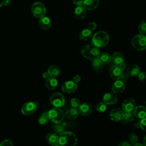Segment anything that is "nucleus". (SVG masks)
<instances>
[{
  "mask_svg": "<svg viewBox=\"0 0 146 146\" xmlns=\"http://www.w3.org/2000/svg\"><path fill=\"white\" fill-rule=\"evenodd\" d=\"M58 80L56 78L54 77H50L48 79H46L45 82V86L49 90L52 91L56 89L58 86Z\"/></svg>",
  "mask_w": 146,
  "mask_h": 146,
  "instance_id": "412c9836",
  "label": "nucleus"
},
{
  "mask_svg": "<svg viewBox=\"0 0 146 146\" xmlns=\"http://www.w3.org/2000/svg\"><path fill=\"white\" fill-rule=\"evenodd\" d=\"M118 101V97L116 94L111 92H108L104 95L103 97V102L107 105L115 104Z\"/></svg>",
  "mask_w": 146,
  "mask_h": 146,
  "instance_id": "f8f14e48",
  "label": "nucleus"
},
{
  "mask_svg": "<svg viewBox=\"0 0 146 146\" xmlns=\"http://www.w3.org/2000/svg\"><path fill=\"white\" fill-rule=\"evenodd\" d=\"M96 108L98 112L103 113L107 110V104L103 102H100L96 105Z\"/></svg>",
  "mask_w": 146,
  "mask_h": 146,
  "instance_id": "2f4dec72",
  "label": "nucleus"
},
{
  "mask_svg": "<svg viewBox=\"0 0 146 146\" xmlns=\"http://www.w3.org/2000/svg\"><path fill=\"white\" fill-rule=\"evenodd\" d=\"M84 0H72V3L74 6L76 7L83 6Z\"/></svg>",
  "mask_w": 146,
  "mask_h": 146,
  "instance_id": "a19ab883",
  "label": "nucleus"
},
{
  "mask_svg": "<svg viewBox=\"0 0 146 146\" xmlns=\"http://www.w3.org/2000/svg\"><path fill=\"white\" fill-rule=\"evenodd\" d=\"M42 76H43V78L44 79H48L50 77H51L50 75V74H49V73L48 72V71L43 72V74H42Z\"/></svg>",
  "mask_w": 146,
  "mask_h": 146,
  "instance_id": "c03bdc74",
  "label": "nucleus"
},
{
  "mask_svg": "<svg viewBox=\"0 0 146 146\" xmlns=\"http://www.w3.org/2000/svg\"><path fill=\"white\" fill-rule=\"evenodd\" d=\"M0 146H13V143L10 140L6 139L0 144Z\"/></svg>",
  "mask_w": 146,
  "mask_h": 146,
  "instance_id": "4c0bfd02",
  "label": "nucleus"
},
{
  "mask_svg": "<svg viewBox=\"0 0 146 146\" xmlns=\"http://www.w3.org/2000/svg\"><path fill=\"white\" fill-rule=\"evenodd\" d=\"M99 4V0H84L83 6L87 10H94L96 9Z\"/></svg>",
  "mask_w": 146,
  "mask_h": 146,
  "instance_id": "f3484780",
  "label": "nucleus"
},
{
  "mask_svg": "<svg viewBox=\"0 0 146 146\" xmlns=\"http://www.w3.org/2000/svg\"><path fill=\"white\" fill-rule=\"evenodd\" d=\"M132 145L128 141H123L120 142L117 146H132Z\"/></svg>",
  "mask_w": 146,
  "mask_h": 146,
  "instance_id": "79ce46f5",
  "label": "nucleus"
},
{
  "mask_svg": "<svg viewBox=\"0 0 146 146\" xmlns=\"http://www.w3.org/2000/svg\"><path fill=\"white\" fill-rule=\"evenodd\" d=\"M92 31L88 29H85L79 33V38L81 40H87L92 36Z\"/></svg>",
  "mask_w": 146,
  "mask_h": 146,
  "instance_id": "a878e982",
  "label": "nucleus"
},
{
  "mask_svg": "<svg viewBox=\"0 0 146 146\" xmlns=\"http://www.w3.org/2000/svg\"><path fill=\"white\" fill-rule=\"evenodd\" d=\"M121 106L124 112H133L136 107L135 100L132 98H127L123 102Z\"/></svg>",
  "mask_w": 146,
  "mask_h": 146,
  "instance_id": "ddd939ff",
  "label": "nucleus"
},
{
  "mask_svg": "<svg viewBox=\"0 0 146 146\" xmlns=\"http://www.w3.org/2000/svg\"><path fill=\"white\" fill-rule=\"evenodd\" d=\"M132 112L134 116L142 119L146 117V107L144 106H136Z\"/></svg>",
  "mask_w": 146,
  "mask_h": 146,
  "instance_id": "dca6fc26",
  "label": "nucleus"
},
{
  "mask_svg": "<svg viewBox=\"0 0 146 146\" xmlns=\"http://www.w3.org/2000/svg\"><path fill=\"white\" fill-rule=\"evenodd\" d=\"M37 108L35 102H27L23 104L21 108V112L25 115H31L33 114Z\"/></svg>",
  "mask_w": 146,
  "mask_h": 146,
  "instance_id": "6e6552de",
  "label": "nucleus"
},
{
  "mask_svg": "<svg viewBox=\"0 0 146 146\" xmlns=\"http://www.w3.org/2000/svg\"><path fill=\"white\" fill-rule=\"evenodd\" d=\"M143 145L144 146H146V135H145V136L143 138Z\"/></svg>",
  "mask_w": 146,
  "mask_h": 146,
  "instance_id": "49530a36",
  "label": "nucleus"
},
{
  "mask_svg": "<svg viewBox=\"0 0 146 146\" xmlns=\"http://www.w3.org/2000/svg\"><path fill=\"white\" fill-rule=\"evenodd\" d=\"M145 107H146V100H145Z\"/></svg>",
  "mask_w": 146,
  "mask_h": 146,
  "instance_id": "3c124183",
  "label": "nucleus"
},
{
  "mask_svg": "<svg viewBox=\"0 0 146 146\" xmlns=\"http://www.w3.org/2000/svg\"><path fill=\"white\" fill-rule=\"evenodd\" d=\"M49 121V117L48 115V112H44L42 113L38 119V123L40 125H44L47 124Z\"/></svg>",
  "mask_w": 146,
  "mask_h": 146,
  "instance_id": "cd10ccee",
  "label": "nucleus"
},
{
  "mask_svg": "<svg viewBox=\"0 0 146 146\" xmlns=\"http://www.w3.org/2000/svg\"><path fill=\"white\" fill-rule=\"evenodd\" d=\"M145 35V37H146V34H145V35Z\"/></svg>",
  "mask_w": 146,
  "mask_h": 146,
  "instance_id": "8fccbe9b",
  "label": "nucleus"
},
{
  "mask_svg": "<svg viewBox=\"0 0 146 146\" xmlns=\"http://www.w3.org/2000/svg\"><path fill=\"white\" fill-rule=\"evenodd\" d=\"M96 27H97V25L95 22H90L87 26V29L90 30L91 31H93L95 30Z\"/></svg>",
  "mask_w": 146,
  "mask_h": 146,
  "instance_id": "e433bc0d",
  "label": "nucleus"
},
{
  "mask_svg": "<svg viewBox=\"0 0 146 146\" xmlns=\"http://www.w3.org/2000/svg\"><path fill=\"white\" fill-rule=\"evenodd\" d=\"M79 115L78 110L76 108L70 107L66 112V116L70 120H73L76 119Z\"/></svg>",
  "mask_w": 146,
  "mask_h": 146,
  "instance_id": "5701e85b",
  "label": "nucleus"
},
{
  "mask_svg": "<svg viewBox=\"0 0 146 146\" xmlns=\"http://www.w3.org/2000/svg\"><path fill=\"white\" fill-rule=\"evenodd\" d=\"M132 146H144L143 144H141V143H137L133 145H132Z\"/></svg>",
  "mask_w": 146,
  "mask_h": 146,
  "instance_id": "de8ad7c7",
  "label": "nucleus"
},
{
  "mask_svg": "<svg viewBox=\"0 0 146 146\" xmlns=\"http://www.w3.org/2000/svg\"><path fill=\"white\" fill-rule=\"evenodd\" d=\"M140 127L143 131L146 132V117L142 119L140 121Z\"/></svg>",
  "mask_w": 146,
  "mask_h": 146,
  "instance_id": "58836bf2",
  "label": "nucleus"
},
{
  "mask_svg": "<svg viewBox=\"0 0 146 146\" xmlns=\"http://www.w3.org/2000/svg\"><path fill=\"white\" fill-rule=\"evenodd\" d=\"M77 137L74 133L71 131H63L59 136V144L62 146H76Z\"/></svg>",
  "mask_w": 146,
  "mask_h": 146,
  "instance_id": "f257e3e1",
  "label": "nucleus"
},
{
  "mask_svg": "<svg viewBox=\"0 0 146 146\" xmlns=\"http://www.w3.org/2000/svg\"><path fill=\"white\" fill-rule=\"evenodd\" d=\"M80 52L84 58L91 60L98 59L100 55L99 48L93 44L85 45L82 48Z\"/></svg>",
  "mask_w": 146,
  "mask_h": 146,
  "instance_id": "f03ea898",
  "label": "nucleus"
},
{
  "mask_svg": "<svg viewBox=\"0 0 146 146\" xmlns=\"http://www.w3.org/2000/svg\"><path fill=\"white\" fill-rule=\"evenodd\" d=\"M80 104H81L80 100L79 99H78V98H72L70 100V105H71V107L77 108L79 107Z\"/></svg>",
  "mask_w": 146,
  "mask_h": 146,
  "instance_id": "72a5a7b5",
  "label": "nucleus"
},
{
  "mask_svg": "<svg viewBox=\"0 0 146 146\" xmlns=\"http://www.w3.org/2000/svg\"><path fill=\"white\" fill-rule=\"evenodd\" d=\"M123 72V71H122L118 66L114 65L110 68L109 74L110 77L113 80H119Z\"/></svg>",
  "mask_w": 146,
  "mask_h": 146,
  "instance_id": "2eb2a0df",
  "label": "nucleus"
},
{
  "mask_svg": "<svg viewBox=\"0 0 146 146\" xmlns=\"http://www.w3.org/2000/svg\"><path fill=\"white\" fill-rule=\"evenodd\" d=\"M46 140L50 145L54 146L59 143V137L54 133H48L46 136Z\"/></svg>",
  "mask_w": 146,
  "mask_h": 146,
  "instance_id": "b1692460",
  "label": "nucleus"
},
{
  "mask_svg": "<svg viewBox=\"0 0 146 146\" xmlns=\"http://www.w3.org/2000/svg\"><path fill=\"white\" fill-rule=\"evenodd\" d=\"M131 44L135 50L143 51L146 48V37L139 34L132 38Z\"/></svg>",
  "mask_w": 146,
  "mask_h": 146,
  "instance_id": "39448f33",
  "label": "nucleus"
},
{
  "mask_svg": "<svg viewBox=\"0 0 146 146\" xmlns=\"http://www.w3.org/2000/svg\"><path fill=\"white\" fill-rule=\"evenodd\" d=\"M128 142H129L132 145L138 143V137L136 134L133 133H131L128 135Z\"/></svg>",
  "mask_w": 146,
  "mask_h": 146,
  "instance_id": "473e14b6",
  "label": "nucleus"
},
{
  "mask_svg": "<svg viewBox=\"0 0 146 146\" xmlns=\"http://www.w3.org/2000/svg\"><path fill=\"white\" fill-rule=\"evenodd\" d=\"M50 102L53 107L60 108L64 106L65 99L61 93L56 92L51 95L50 98Z\"/></svg>",
  "mask_w": 146,
  "mask_h": 146,
  "instance_id": "0eeeda50",
  "label": "nucleus"
},
{
  "mask_svg": "<svg viewBox=\"0 0 146 146\" xmlns=\"http://www.w3.org/2000/svg\"><path fill=\"white\" fill-rule=\"evenodd\" d=\"M73 82H74L75 83H78L80 82L81 80V77L80 75H75L73 78V79H72Z\"/></svg>",
  "mask_w": 146,
  "mask_h": 146,
  "instance_id": "37998d69",
  "label": "nucleus"
},
{
  "mask_svg": "<svg viewBox=\"0 0 146 146\" xmlns=\"http://www.w3.org/2000/svg\"><path fill=\"white\" fill-rule=\"evenodd\" d=\"M54 146H62L60 144H59V143L58 144H56V145H55Z\"/></svg>",
  "mask_w": 146,
  "mask_h": 146,
  "instance_id": "09e8293b",
  "label": "nucleus"
},
{
  "mask_svg": "<svg viewBox=\"0 0 146 146\" xmlns=\"http://www.w3.org/2000/svg\"><path fill=\"white\" fill-rule=\"evenodd\" d=\"M99 58L101 60V62L104 64L110 63L112 60V56H111V55L109 53L106 52L100 54Z\"/></svg>",
  "mask_w": 146,
  "mask_h": 146,
  "instance_id": "bb28decb",
  "label": "nucleus"
},
{
  "mask_svg": "<svg viewBox=\"0 0 146 146\" xmlns=\"http://www.w3.org/2000/svg\"><path fill=\"white\" fill-rule=\"evenodd\" d=\"M79 113L82 116H86L90 115L93 111V106L92 105L88 102H84L79 106L78 108Z\"/></svg>",
  "mask_w": 146,
  "mask_h": 146,
  "instance_id": "1a4fd4ad",
  "label": "nucleus"
},
{
  "mask_svg": "<svg viewBox=\"0 0 146 146\" xmlns=\"http://www.w3.org/2000/svg\"><path fill=\"white\" fill-rule=\"evenodd\" d=\"M139 80L143 83L146 82V72L144 71H140L137 75Z\"/></svg>",
  "mask_w": 146,
  "mask_h": 146,
  "instance_id": "c9c22d12",
  "label": "nucleus"
},
{
  "mask_svg": "<svg viewBox=\"0 0 146 146\" xmlns=\"http://www.w3.org/2000/svg\"><path fill=\"white\" fill-rule=\"evenodd\" d=\"M128 75H127V74L125 72V73H124L123 72H122V74H121V75H120V78H119V80H121V81H122V82H126L127 81V80H128Z\"/></svg>",
  "mask_w": 146,
  "mask_h": 146,
  "instance_id": "ea45409f",
  "label": "nucleus"
},
{
  "mask_svg": "<svg viewBox=\"0 0 146 146\" xmlns=\"http://www.w3.org/2000/svg\"><path fill=\"white\" fill-rule=\"evenodd\" d=\"M47 71L49 73L50 76L56 78L60 74V68L57 65L52 64L48 67Z\"/></svg>",
  "mask_w": 146,
  "mask_h": 146,
  "instance_id": "393cba45",
  "label": "nucleus"
},
{
  "mask_svg": "<svg viewBox=\"0 0 146 146\" xmlns=\"http://www.w3.org/2000/svg\"><path fill=\"white\" fill-rule=\"evenodd\" d=\"M124 111L120 108L112 109L110 113V117L113 121H121L124 115Z\"/></svg>",
  "mask_w": 146,
  "mask_h": 146,
  "instance_id": "9d476101",
  "label": "nucleus"
},
{
  "mask_svg": "<svg viewBox=\"0 0 146 146\" xmlns=\"http://www.w3.org/2000/svg\"><path fill=\"white\" fill-rule=\"evenodd\" d=\"M117 66L120 68V69H121L122 71H124V70L125 69V68H126V64H125L124 62H123V63H121L120 64L117 65Z\"/></svg>",
  "mask_w": 146,
  "mask_h": 146,
  "instance_id": "a18cd8bd",
  "label": "nucleus"
},
{
  "mask_svg": "<svg viewBox=\"0 0 146 146\" xmlns=\"http://www.w3.org/2000/svg\"><path fill=\"white\" fill-rule=\"evenodd\" d=\"M110 37L108 34L104 31L96 32L92 38V44L98 48L104 47L109 42Z\"/></svg>",
  "mask_w": 146,
  "mask_h": 146,
  "instance_id": "7ed1b4c3",
  "label": "nucleus"
},
{
  "mask_svg": "<svg viewBox=\"0 0 146 146\" xmlns=\"http://www.w3.org/2000/svg\"><path fill=\"white\" fill-rule=\"evenodd\" d=\"M39 26L42 30H48L51 26V21L50 19L46 16L42 17L39 21Z\"/></svg>",
  "mask_w": 146,
  "mask_h": 146,
  "instance_id": "a211bd4d",
  "label": "nucleus"
},
{
  "mask_svg": "<svg viewBox=\"0 0 146 146\" xmlns=\"http://www.w3.org/2000/svg\"><path fill=\"white\" fill-rule=\"evenodd\" d=\"M138 31L139 34L145 35L146 34V22L141 21L138 25Z\"/></svg>",
  "mask_w": 146,
  "mask_h": 146,
  "instance_id": "7c9ffc66",
  "label": "nucleus"
},
{
  "mask_svg": "<svg viewBox=\"0 0 146 146\" xmlns=\"http://www.w3.org/2000/svg\"><path fill=\"white\" fill-rule=\"evenodd\" d=\"M61 123H58V124H56L55 125H54L53 127V129L54 131H55L56 133H60L62 132H63V129H64V127L63 126L60 124Z\"/></svg>",
  "mask_w": 146,
  "mask_h": 146,
  "instance_id": "f704fd0d",
  "label": "nucleus"
},
{
  "mask_svg": "<svg viewBox=\"0 0 146 146\" xmlns=\"http://www.w3.org/2000/svg\"><path fill=\"white\" fill-rule=\"evenodd\" d=\"M134 119V115L132 112H125L123 119L121 120L122 122L124 124H127L132 121Z\"/></svg>",
  "mask_w": 146,
  "mask_h": 146,
  "instance_id": "c85d7f7f",
  "label": "nucleus"
},
{
  "mask_svg": "<svg viewBox=\"0 0 146 146\" xmlns=\"http://www.w3.org/2000/svg\"><path fill=\"white\" fill-rule=\"evenodd\" d=\"M77 89V84L73 81L68 80L65 82L62 86V90L66 94H71Z\"/></svg>",
  "mask_w": 146,
  "mask_h": 146,
  "instance_id": "9b49d317",
  "label": "nucleus"
},
{
  "mask_svg": "<svg viewBox=\"0 0 146 146\" xmlns=\"http://www.w3.org/2000/svg\"><path fill=\"white\" fill-rule=\"evenodd\" d=\"M49 120L55 124L62 123L64 119L63 112L60 108L54 107L48 112Z\"/></svg>",
  "mask_w": 146,
  "mask_h": 146,
  "instance_id": "20e7f679",
  "label": "nucleus"
},
{
  "mask_svg": "<svg viewBox=\"0 0 146 146\" xmlns=\"http://www.w3.org/2000/svg\"><path fill=\"white\" fill-rule=\"evenodd\" d=\"M140 72V70L139 67L135 64H129L126 69V73L127 75L132 77L137 76Z\"/></svg>",
  "mask_w": 146,
  "mask_h": 146,
  "instance_id": "6ab92c4d",
  "label": "nucleus"
},
{
  "mask_svg": "<svg viewBox=\"0 0 146 146\" xmlns=\"http://www.w3.org/2000/svg\"><path fill=\"white\" fill-rule=\"evenodd\" d=\"M31 10L33 15L38 19L45 16V14L46 13L45 6L40 2H34L31 6Z\"/></svg>",
  "mask_w": 146,
  "mask_h": 146,
  "instance_id": "423d86ee",
  "label": "nucleus"
},
{
  "mask_svg": "<svg viewBox=\"0 0 146 146\" xmlns=\"http://www.w3.org/2000/svg\"><path fill=\"white\" fill-rule=\"evenodd\" d=\"M112 61L115 65L117 66L124 62V58L121 53L116 52L112 56Z\"/></svg>",
  "mask_w": 146,
  "mask_h": 146,
  "instance_id": "4be33fe9",
  "label": "nucleus"
},
{
  "mask_svg": "<svg viewBox=\"0 0 146 146\" xmlns=\"http://www.w3.org/2000/svg\"><path fill=\"white\" fill-rule=\"evenodd\" d=\"M125 88V83L120 80H117L113 83L111 89L113 92L115 94H119L123 92Z\"/></svg>",
  "mask_w": 146,
  "mask_h": 146,
  "instance_id": "4468645a",
  "label": "nucleus"
},
{
  "mask_svg": "<svg viewBox=\"0 0 146 146\" xmlns=\"http://www.w3.org/2000/svg\"><path fill=\"white\" fill-rule=\"evenodd\" d=\"M92 66L96 71H100L103 68L104 64H103L99 59V58H98L97 59L92 60Z\"/></svg>",
  "mask_w": 146,
  "mask_h": 146,
  "instance_id": "c756f323",
  "label": "nucleus"
},
{
  "mask_svg": "<svg viewBox=\"0 0 146 146\" xmlns=\"http://www.w3.org/2000/svg\"><path fill=\"white\" fill-rule=\"evenodd\" d=\"M74 14L77 19L82 20L86 17L87 10L83 6L76 7L74 10Z\"/></svg>",
  "mask_w": 146,
  "mask_h": 146,
  "instance_id": "aec40b11",
  "label": "nucleus"
}]
</instances>
